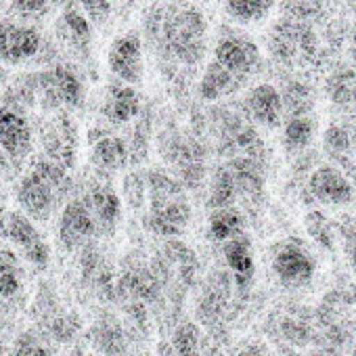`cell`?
Masks as SVG:
<instances>
[{
    "instance_id": "30",
    "label": "cell",
    "mask_w": 356,
    "mask_h": 356,
    "mask_svg": "<svg viewBox=\"0 0 356 356\" xmlns=\"http://www.w3.org/2000/svg\"><path fill=\"white\" fill-rule=\"evenodd\" d=\"M82 7L92 24H105L111 15V0H82Z\"/></svg>"
},
{
    "instance_id": "19",
    "label": "cell",
    "mask_w": 356,
    "mask_h": 356,
    "mask_svg": "<svg viewBox=\"0 0 356 356\" xmlns=\"http://www.w3.org/2000/svg\"><path fill=\"white\" fill-rule=\"evenodd\" d=\"M316 134V124L310 115H293L283 122V147L300 153L310 147Z\"/></svg>"
},
{
    "instance_id": "6",
    "label": "cell",
    "mask_w": 356,
    "mask_h": 356,
    "mask_svg": "<svg viewBox=\"0 0 356 356\" xmlns=\"http://www.w3.org/2000/svg\"><path fill=\"white\" fill-rule=\"evenodd\" d=\"M7 239L22 252V256L36 268H47L51 262V248L36 229L34 220L24 212H11L5 220Z\"/></svg>"
},
{
    "instance_id": "10",
    "label": "cell",
    "mask_w": 356,
    "mask_h": 356,
    "mask_svg": "<svg viewBox=\"0 0 356 356\" xmlns=\"http://www.w3.org/2000/svg\"><path fill=\"white\" fill-rule=\"evenodd\" d=\"M243 109L254 124L270 128V130L283 126V122H285L283 120L285 118L283 97L273 84H266V82L250 88V92L243 99Z\"/></svg>"
},
{
    "instance_id": "11",
    "label": "cell",
    "mask_w": 356,
    "mask_h": 356,
    "mask_svg": "<svg viewBox=\"0 0 356 356\" xmlns=\"http://www.w3.org/2000/svg\"><path fill=\"white\" fill-rule=\"evenodd\" d=\"M40 34L34 28L0 22V59L9 65L24 63L40 51Z\"/></svg>"
},
{
    "instance_id": "32",
    "label": "cell",
    "mask_w": 356,
    "mask_h": 356,
    "mask_svg": "<svg viewBox=\"0 0 356 356\" xmlns=\"http://www.w3.org/2000/svg\"><path fill=\"white\" fill-rule=\"evenodd\" d=\"M17 13L22 15H40L47 9V0H13Z\"/></svg>"
},
{
    "instance_id": "29",
    "label": "cell",
    "mask_w": 356,
    "mask_h": 356,
    "mask_svg": "<svg viewBox=\"0 0 356 356\" xmlns=\"http://www.w3.org/2000/svg\"><path fill=\"white\" fill-rule=\"evenodd\" d=\"M11 356H53V350H51L47 343H42L36 335L24 333V335L15 341Z\"/></svg>"
},
{
    "instance_id": "24",
    "label": "cell",
    "mask_w": 356,
    "mask_h": 356,
    "mask_svg": "<svg viewBox=\"0 0 356 356\" xmlns=\"http://www.w3.org/2000/svg\"><path fill=\"white\" fill-rule=\"evenodd\" d=\"M22 289V266L13 252H0V298H13Z\"/></svg>"
},
{
    "instance_id": "23",
    "label": "cell",
    "mask_w": 356,
    "mask_h": 356,
    "mask_svg": "<svg viewBox=\"0 0 356 356\" xmlns=\"http://www.w3.org/2000/svg\"><path fill=\"white\" fill-rule=\"evenodd\" d=\"M323 147L329 153V157H333V159H337L339 163L346 165L350 161L348 155L354 149V138H352V134L343 126L331 124L325 130V134H323Z\"/></svg>"
},
{
    "instance_id": "1",
    "label": "cell",
    "mask_w": 356,
    "mask_h": 356,
    "mask_svg": "<svg viewBox=\"0 0 356 356\" xmlns=\"http://www.w3.org/2000/svg\"><path fill=\"white\" fill-rule=\"evenodd\" d=\"M65 168L55 161H38L17 187V202L32 220H49L67 191Z\"/></svg>"
},
{
    "instance_id": "27",
    "label": "cell",
    "mask_w": 356,
    "mask_h": 356,
    "mask_svg": "<svg viewBox=\"0 0 356 356\" xmlns=\"http://www.w3.org/2000/svg\"><path fill=\"white\" fill-rule=\"evenodd\" d=\"M329 95L339 105H352L356 107V74L346 72L335 76L329 82Z\"/></svg>"
},
{
    "instance_id": "12",
    "label": "cell",
    "mask_w": 356,
    "mask_h": 356,
    "mask_svg": "<svg viewBox=\"0 0 356 356\" xmlns=\"http://www.w3.org/2000/svg\"><path fill=\"white\" fill-rule=\"evenodd\" d=\"M0 149L13 161L26 159L32 149V130L28 120L9 107L0 109Z\"/></svg>"
},
{
    "instance_id": "21",
    "label": "cell",
    "mask_w": 356,
    "mask_h": 356,
    "mask_svg": "<svg viewBox=\"0 0 356 356\" xmlns=\"http://www.w3.org/2000/svg\"><path fill=\"white\" fill-rule=\"evenodd\" d=\"M210 235L216 241H222V243H229V241L241 237L243 235V218H241V214L237 210H233V208L216 210L210 216Z\"/></svg>"
},
{
    "instance_id": "33",
    "label": "cell",
    "mask_w": 356,
    "mask_h": 356,
    "mask_svg": "<svg viewBox=\"0 0 356 356\" xmlns=\"http://www.w3.org/2000/svg\"><path fill=\"white\" fill-rule=\"evenodd\" d=\"M343 250H346V258L350 262L352 268H356V229H352L346 239H343Z\"/></svg>"
},
{
    "instance_id": "31",
    "label": "cell",
    "mask_w": 356,
    "mask_h": 356,
    "mask_svg": "<svg viewBox=\"0 0 356 356\" xmlns=\"http://www.w3.org/2000/svg\"><path fill=\"white\" fill-rule=\"evenodd\" d=\"M306 222H312V225H316V229H308V233L318 241V243H325V245H329V237H331V229H329V222H327V218L323 216V214H318V212H312V214H308L306 216Z\"/></svg>"
},
{
    "instance_id": "4",
    "label": "cell",
    "mask_w": 356,
    "mask_h": 356,
    "mask_svg": "<svg viewBox=\"0 0 356 356\" xmlns=\"http://www.w3.org/2000/svg\"><path fill=\"white\" fill-rule=\"evenodd\" d=\"M218 65H222L227 72L237 76L248 84L252 76H256L262 70V53L254 40H250L243 34H227L222 36L214 47V57Z\"/></svg>"
},
{
    "instance_id": "15",
    "label": "cell",
    "mask_w": 356,
    "mask_h": 356,
    "mask_svg": "<svg viewBox=\"0 0 356 356\" xmlns=\"http://www.w3.org/2000/svg\"><path fill=\"white\" fill-rule=\"evenodd\" d=\"M245 86L243 80H239L237 76H233L231 72H227L222 65H218L214 59L206 65L202 80L197 84V92L204 101H220L227 99L231 95H235L237 90H241Z\"/></svg>"
},
{
    "instance_id": "8",
    "label": "cell",
    "mask_w": 356,
    "mask_h": 356,
    "mask_svg": "<svg viewBox=\"0 0 356 356\" xmlns=\"http://www.w3.org/2000/svg\"><path fill=\"white\" fill-rule=\"evenodd\" d=\"M314 258L300 243H283L273 258V270L285 287H304L314 277Z\"/></svg>"
},
{
    "instance_id": "7",
    "label": "cell",
    "mask_w": 356,
    "mask_h": 356,
    "mask_svg": "<svg viewBox=\"0 0 356 356\" xmlns=\"http://www.w3.org/2000/svg\"><path fill=\"white\" fill-rule=\"evenodd\" d=\"M308 191L310 195L331 208L348 206L354 200V185L350 178L335 165H318L308 178Z\"/></svg>"
},
{
    "instance_id": "25",
    "label": "cell",
    "mask_w": 356,
    "mask_h": 356,
    "mask_svg": "<svg viewBox=\"0 0 356 356\" xmlns=\"http://www.w3.org/2000/svg\"><path fill=\"white\" fill-rule=\"evenodd\" d=\"M235 193H237L235 176L229 170H218L212 181V187H210V206L216 210L231 208Z\"/></svg>"
},
{
    "instance_id": "9",
    "label": "cell",
    "mask_w": 356,
    "mask_h": 356,
    "mask_svg": "<svg viewBox=\"0 0 356 356\" xmlns=\"http://www.w3.org/2000/svg\"><path fill=\"white\" fill-rule=\"evenodd\" d=\"M95 235H99V229L84 197L67 202L59 216V241L63 248L78 250Z\"/></svg>"
},
{
    "instance_id": "28",
    "label": "cell",
    "mask_w": 356,
    "mask_h": 356,
    "mask_svg": "<svg viewBox=\"0 0 356 356\" xmlns=\"http://www.w3.org/2000/svg\"><path fill=\"white\" fill-rule=\"evenodd\" d=\"M174 352L178 356H197L200 354V331L195 325L185 323L174 331Z\"/></svg>"
},
{
    "instance_id": "2",
    "label": "cell",
    "mask_w": 356,
    "mask_h": 356,
    "mask_svg": "<svg viewBox=\"0 0 356 356\" xmlns=\"http://www.w3.org/2000/svg\"><path fill=\"white\" fill-rule=\"evenodd\" d=\"M149 227L163 237L183 235L191 220V206L176 181L155 172L149 176Z\"/></svg>"
},
{
    "instance_id": "3",
    "label": "cell",
    "mask_w": 356,
    "mask_h": 356,
    "mask_svg": "<svg viewBox=\"0 0 356 356\" xmlns=\"http://www.w3.org/2000/svg\"><path fill=\"white\" fill-rule=\"evenodd\" d=\"M206 17L197 7L183 3L165 11L161 38L172 57L183 63H197L206 51Z\"/></svg>"
},
{
    "instance_id": "14",
    "label": "cell",
    "mask_w": 356,
    "mask_h": 356,
    "mask_svg": "<svg viewBox=\"0 0 356 356\" xmlns=\"http://www.w3.org/2000/svg\"><path fill=\"white\" fill-rule=\"evenodd\" d=\"M42 92L51 105L80 107L84 101V86L80 78L67 67H55L42 76Z\"/></svg>"
},
{
    "instance_id": "26",
    "label": "cell",
    "mask_w": 356,
    "mask_h": 356,
    "mask_svg": "<svg viewBox=\"0 0 356 356\" xmlns=\"http://www.w3.org/2000/svg\"><path fill=\"white\" fill-rule=\"evenodd\" d=\"M283 97V105H285V113H289V118L293 115H308L310 107H312V92L308 86L291 82L285 92H281Z\"/></svg>"
},
{
    "instance_id": "22",
    "label": "cell",
    "mask_w": 356,
    "mask_h": 356,
    "mask_svg": "<svg viewBox=\"0 0 356 356\" xmlns=\"http://www.w3.org/2000/svg\"><path fill=\"white\" fill-rule=\"evenodd\" d=\"M59 34L76 49H86L90 42V22L78 11H65L59 19Z\"/></svg>"
},
{
    "instance_id": "34",
    "label": "cell",
    "mask_w": 356,
    "mask_h": 356,
    "mask_svg": "<svg viewBox=\"0 0 356 356\" xmlns=\"http://www.w3.org/2000/svg\"><path fill=\"white\" fill-rule=\"evenodd\" d=\"M354 149H356V138H354Z\"/></svg>"
},
{
    "instance_id": "13",
    "label": "cell",
    "mask_w": 356,
    "mask_h": 356,
    "mask_svg": "<svg viewBox=\"0 0 356 356\" xmlns=\"http://www.w3.org/2000/svg\"><path fill=\"white\" fill-rule=\"evenodd\" d=\"M101 113L111 124H128L140 113V95L134 86H128L124 82H111L105 90Z\"/></svg>"
},
{
    "instance_id": "20",
    "label": "cell",
    "mask_w": 356,
    "mask_h": 356,
    "mask_svg": "<svg viewBox=\"0 0 356 356\" xmlns=\"http://www.w3.org/2000/svg\"><path fill=\"white\" fill-rule=\"evenodd\" d=\"M277 0H227V13L235 24L252 26L264 22Z\"/></svg>"
},
{
    "instance_id": "16",
    "label": "cell",
    "mask_w": 356,
    "mask_h": 356,
    "mask_svg": "<svg viewBox=\"0 0 356 356\" xmlns=\"http://www.w3.org/2000/svg\"><path fill=\"white\" fill-rule=\"evenodd\" d=\"M84 202L88 204V208L95 216L99 235L113 233V229L120 220V214H122V204H120V197L113 193V189L97 187L84 195Z\"/></svg>"
},
{
    "instance_id": "5",
    "label": "cell",
    "mask_w": 356,
    "mask_h": 356,
    "mask_svg": "<svg viewBox=\"0 0 356 356\" xmlns=\"http://www.w3.org/2000/svg\"><path fill=\"white\" fill-rule=\"evenodd\" d=\"M107 67L118 82L140 86L145 78V51L138 32L120 34L107 51Z\"/></svg>"
},
{
    "instance_id": "18",
    "label": "cell",
    "mask_w": 356,
    "mask_h": 356,
    "mask_svg": "<svg viewBox=\"0 0 356 356\" xmlns=\"http://www.w3.org/2000/svg\"><path fill=\"white\" fill-rule=\"evenodd\" d=\"M92 163L105 172H115L122 170L128 159H130V151L126 147V143L115 136V134H105L101 136L95 145H92Z\"/></svg>"
},
{
    "instance_id": "17",
    "label": "cell",
    "mask_w": 356,
    "mask_h": 356,
    "mask_svg": "<svg viewBox=\"0 0 356 356\" xmlns=\"http://www.w3.org/2000/svg\"><path fill=\"white\" fill-rule=\"evenodd\" d=\"M225 260H227L231 273L235 275V281L241 287H248L252 283V279H254L256 262H254L252 245H250L245 235L225 243Z\"/></svg>"
}]
</instances>
